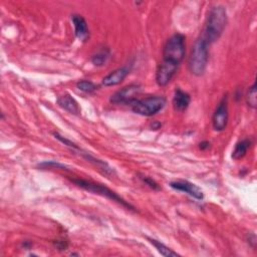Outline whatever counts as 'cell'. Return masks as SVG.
I'll use <instances>...</instances> for the list:
<instances>
[{
  "instance_id": "44dd1931",
  "label": "cell",
  "mask_w": 257,
  "mask_h": 257,
  "mask_svg": "<svg viewBox=\"0 0 257 257\" xmlns=\"http://www.w3.org/2000/svg\"><path fill=\"white\" fill-rule=\"evenodd\" d=\"M55 246L59 249V250H65L67 248V242L66 241H59L57 240L55 242Z\"/></svg>"
},
{
  "instance_id": "3957f363",
  "label": "cell",
  "mask_w": 257,
  "mask_h": 257,
  "mask_svg": "<svg viewBox=\"0 0 257 257\" xmlns=\"http://www.w3.org/2000/svg\"><path fill=\"white\" fill-rule=\"evenodd\" d=\"M70 181L75 184L77 187L85 190V191H88V192H91L93 194H97V195H100L102 197H105L111 201H114L118 204H120L122 207H124L125 209L127 210H132V211H135V208L133 205H131L127 201H125L123 198H121L119 195H117L114 191L110 190L109 188H107L106 186L102 185V184H99V183H95V182H92V181H89V180H84V179H70Z\"/></svg>"
},
{
  "instance_id": "ffe728a7",
  "label": "cell",
  "mask_w": 257,
  "mask_h": 257,
  "mask_svg": "<svg viewBox=\"0 0 257 257\" xmlns=\"http://www.w3.org/2000/svg\"><path fill=\"white\" fill-rule=\"evenodd\" d=\"M140 179L146 184V185H148L150 188H152L153 190H160L161 188H160V186H159V184L156 182V181H154L152 178H150V177H148V176H141L140 177Z\"/></svg>"
},
{
  "instance_id": "277c9868",
  "label": "cell",
  "mask_w": 257,
  "mask_h": 257,
  "mask_svg": "<svg viewBox=\"0 0 257 257\" xmlns=\"http://www.w3.org/2000/svg\"><path fill=\"white\" fill-rule=\"evenodd\" d=\"M185 36L181 33L173 34L164 45L163 60L180 65L185 56Z\"/></svg>"
},
{
  "instance_id": "8fae6325",
  "label": "cell",
  "mask_w": 257,
  "mask_h": 257,
  "mask_svg": "<svg viewBox=\"0 0 257 257\" xmlns=\"http://www.w3.org/2000/svg\"><path fill=\"white\" fill-rule=\"evenodd\" d=\"M71 22L74 27L75 36L81 41H86L89 36V31L85 19L79 14H72Z\"/></svg>"
},
{
  "instance_id": "9c48e42d",
  "label": "cell",
  "mask_w": 257,
  "mask_h": 257,
  "mask_svg": "<svg viewBox=\"0 0 257 257\" xmlns=\"http://www.w3.org/2000/svg\"><path fill=\"white\" fill-rule=\"evenodd\" d=\"M171 188L174 190L184 192L188 194L189 196L193 197L196 200H203L204 199V193L203 191L195 184L185 181V180H178V181H173L170 183Z\"/></svg>"
},
{
  "instance_id": "52a82bcc",
  "label": "cell",
  "mask_w": 257,
  "mask_h": 257,
  "mask_svg": "<svg viewBox=\"0 0 257 257\" xmlns=\"http://www.w3.org/2000/svg\"><path fill=\"white\" fill-rule=\"evenodd\" d=\"M228 117H229L228 101H227V97L224 96L218 103L213 113V116H212L213 128L217 132L224 131L228 123Z\"/></svg>"
},
{
  "instance_id": "2e32d148",
  "label": "cell",
  "mask_w": 257,
  "mask_h": 257,
  "mask_svg": "<svg viewBox=\"0 0 257 257\" xmlns=\"http://www.w3.org/2000/svg\"><path fill=\"white\" fill-rule=\"evenodd\" d=\"M147 239L149 240V242L158 250V252L166 257H173V256H179V254L175 251H173L171 248H169L168 246H166L164 243H162L161 241H158L154 238H150L147 237Z\"/></svg>"
},
{
  "instance_id": "4fadbf2b",
  "label": "cell",
  "mask_w": 257,
  "mask_h": 257,
  "mask_svg": "<svg viewBox=\"0 0 257 257\" xmlns=\"http://www.w3.org/2000/svg\"><path fill=\"white\" fill-rule=\"evenodd\" d=\"M191 102V96L189 93L183 91L181 88H177L175 90L173 96V106L177 111H184L188 108Z\"/></svg>"
},
{
  "instance_id": "e0dca14e",
  "label": "cell",
  "mask_w": 257,
  "mask_h": 257,
  "mask_svg": "<svg viewBox=\"0 0 257 257\" xmlns=\"http://www.w3.org/2000/svg\"><path fill=\"white\" fill-rule=\"evenodd\" d=\"M257 88H256V82H254L248 89L247 93H246V102L247 104L252 107L255 108L256 104H257Z\"/></svg>"
},
{
  "instance_id": "5b68a950",
  "label": "cell",
  "mask_w": 257,
  "mask_h": 257,
  "mask_svg": "<svg viewBox=\"0 0 257 257\" xmlns=\"http://www.w3.org/2000/svg\"><path fill=\"white\" fill-rule=\"evenodd\" d=\"M167 99L161 95H151L142 99L135 100L132 104V110L143 116H152L162 110Z\"/></svg>"
},
{
  "instance_id": "7c38bea8",
  "label": "cell",
  "mask_w": 257,
  "mask_h": 257,
  "mask_svg": "<svg viewBox=\"0 0 257 257\" xmlns=\"http://www.w3.org/2000/svg\"><path fill=\"white\" fill-rule=\"evenodd\" d=\"M57 103L61 108L68 111L69 113L78 114L80 112V107H79L77 101L69 93H64V94L60 95L57 98Z\"/></svg>"
},
{
  "instance_id": "7a4b0ae2",
  "label": "cell",
  "mask_w": 257,
  "mask_h": 257,
  "mask_svg": "<svg viewBox=\"0 0 257 257\" xmlns=\"http://www.w3.org/2000/svg\"><path fill=\"white\" fill-rule=\"evenodd\" d=\"M208 47V42L202 36L193 44L188 59V67L193 75L201 76L205 72L209 59Z\"/></svg>"
},
{
  "instance_id": "9a60e30c",
  "label": "cell",
  "mask_w": 257,
  "mask_h": 257,
  "mask_svg": "<svg viewBox=\"0 0 257 257\" xmlns=\"http://www.w3.org/2000/svg\"><path fill=\"white\" fill-rule=\"evenodd\" d=\"M109 57H110V50L107 47H102L91 56V62L95 66H102L107 62Z\"/></svg>"
},
{
  "instance_id": "ac0fdd59",
  "label": "cell",
  "mask_w": 257,
  "mask_h": 257,
  "mask_svg": "<svg viewBox=\"0 0 257 257\" xmlns=\"http://www.w3.org/2000/svg\"><path fill=\"white\" fill-rule=\"evenodd\" d=\"M76 86L79 90L85 92V93H91L93 91H95L97 89V85L95 83H93L90 80H86V79H82L79 80L76 83Z\"/></svg>"
},
{
  "instance_id": "7402d4cb",
  "label": "cell",
  "mask_w": 257,
  "mask_h": 257,
  "mask_svg": "<svg viewBox=\"0 0 257 257\" xmlns=\"http://www.w3.org/2000/svg\"><path fill=\"white\" fill-rule=\"evenodd\" d=\"M209 147H210V143H209V142H206V141H204V142H202V143L199 144V148H200L201 150H206V149H208Z\"/></svg>"
},
{
  "instance_id": "30bf717a",
  "label": "cell",
  "mask_w": 257,
  "mask_h": 257,
  "mask_svg": "<svg viewBox=\"0 0 257 257\" xmlns=\"http://www.w3.org/2000/svg\"><path fill=\"white\" fill-rule=\"evenodd\" d=\"M130 71H131V67H128L127 65L116 68V69L110 71L108 74H106L102 78V84L104 86L117 85L120 82H122V80L127 76Z\"/></svg>"
},
{
  "instance_id": "8992f818",
  "label": "cell",
  "mask_w": 257,
  "mask_h": 257,
  "mask_svg": "<svg viewBox=\"0 0 257 257\" xmlns=\"http://www.w3.org/2000/svg\"><path fill=\"white\" fill-rule=\"evenodd\" d=\"M142 91V86L138 83H131L121 89L115 91L110 96V102L115 104H132L138 99V95Z\"/></svg>"
},
{
  "instance_id": "5bb4252c",
  "label": "cell",
  "mask_w": 257,
  "mask_h": 257,
  "mask_svg": "<svg viewBox=\"0 0 257 257\" xmlns=\"http://www.w3.org/2000/svg\"><path fill=\"white\" fill-rule=\"evenodd\" d=\"M250 146H251V141L249 139H244L239 141L235 145V148L232 152V158L234 160L242 159L247 154V151L250 148Z\"/></svg>"
},
{
  "instance_id": "6da1fadb",
  "label": "cell",
  "mask_w": 257,
  "mask_h": 257,
  "mask_svg": "<svg viewBox=\"0 0 257 257\" xmlns=\"http://www.w3.org/2000/svg\"><path fill=\"white\" fill-rule=\"evenodd\" d=\"M227 24L226 8L222 5H216L209 11L203 34L201 35L208 44L217 41L222 35Z\"/></svg>"
},
{
  "instance_id": "d6986e66",
  "label": "cell",
  "mask_w": 257,
  "mask_h": 257,
  "mask_svg": "<svg viewBox=\"0 0 257 257\" xmlns=\"http://www.w3.org/2000/svg\"><path fill=\"white\" fill-rule=\"evenodd\" d=\"M39 167L40 168H43V169H47V168H56V169H65L66 170V166L63 165V164H60L58 162H55V161H45L41 164H39Z\"/></svg>"
},
{
  "instance_id": "ba28073f",
  "label": "cell",
  "mask_w": 257,
  "mask_h": 257,
  "mask_svg": "<svg viewBox=\"0 0 257 257\" xmlns=\"http://www.w3.org/2000/svg\"><path fill=\"white\" fill-rule=\"evenodd\" d=\"M179 65L165 60L159 64L156 71V81L160 86H166L174 77Z\"/></svg>"
}]
</instances>
